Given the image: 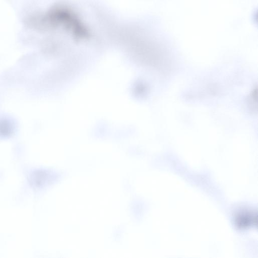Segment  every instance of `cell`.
<instances>
[{
    "mask_svg": "<svg viewBox=\"0 0 258 258\" xmlns=\"http://www.w3.org/2000/svg\"><path fill=\"white\" fill-rule=\"evenodd\" d=\"M235 224L240 229L256 225V214L248 211L239 212L235 217Z\"/></svg>",
    "mask_w": 258,
    "mask_h": 258,
    "instance_id": "6da1fadb",
    "label": "cell"
}]
</instances>
